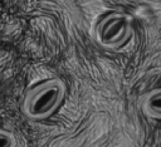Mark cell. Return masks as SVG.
Wrapping results in <instances>:
<instances>
[{"instance_id": "6da1fadb", "label": "cell", "mask_w": 161, "mask_h": 147, "mask_svg": "<svg viewBox=\"0 0 161 147\" xmlns=\"http://www.w3.org/2000/svg\"><path fill=\"white\" fill-rule=\"evenodd\" d=\"M65 95V85L58 78L47 79L30 88L23 101L24 114L33 121L45 119L62 104Z\"/></svg>"}, {"instance_id": "7a4b0ae2", "label": "cell", "mask_w": 161, "mask_h": 147, "mask_svg": "<svg viewBox=\"0 0 161 147\" xmlns=\"http://www.w3.org/2000/svg\"><path fill=\"white\" fill-rule=\"evenodd\" d=\"M132 34L131 19L122 13L106 15L94 29L97 43L106 49H117L122 46Z\"/></svg>"}, {"instance_id": "3957f363", "label": "cell", "mask_w": 161, "mask_h": 147, "mask_svg": "<svg viewBox=\"0 0 161 147\" xmlns=\"http://www.w3.org/2000/svg\"><path fill=\"white\" fill-rule=\"evenodd\" d=\"M142 108L146 114L152 118H161V89L151 92L142 102Z\"/></svg>"}, {"instance_id": "277c9868", "label": "cell", "mask_w": 161, "mask_h": 147, "mask_svg": "<svg viewBox=\"0 0 161 147\" xmlns=\"http://www.w3.org/2000/svg\"><path fill=\"white\" fill-rule=\"evenodd\" d=\"M0 147H16V138L11 132L0 129Z\"/></svg>"}]
</instances>
